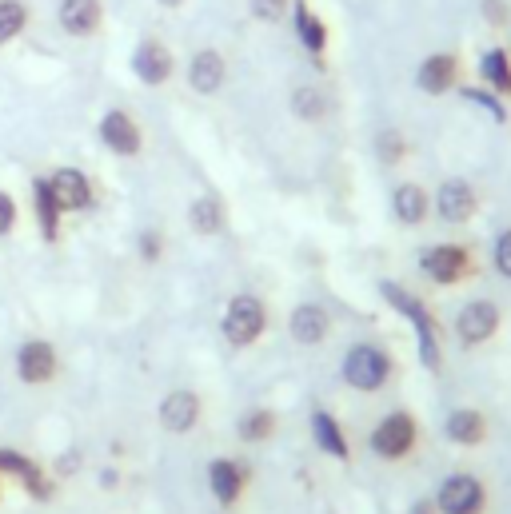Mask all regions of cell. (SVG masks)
Listing matches in <instances>:
<instances>
[{
	"mask_svg": "<svg viewBox=\"0 0 511 514\" xmlns=\"http://www.w3.org/2000/svg\"><path fill=\"white\" fill-rule=\"evenodd\" d=\"M380 295H384V303H388L400 319L412 323L420 363H424L428 371H440V367H444V347H440V319L432 315V307H428L412 287H404V283H396V279H384V283H380Z\"/></svg>",
	"mask_w": 511,
	"mask_h": 514,
	"instance_id": "obj_1",
	"label": "cell"
},
{
	"mask_svg": "<svg viewBox=\"0 0 511 514\" xmlns=\"http://www.w3.org/2000/svg\"><path fill=\"white\" fill-rule=\"evenodd\" d=\"M392 375H396V359H392L388 347L364 339V343H352V347L344 351L340 379H344L352 391H360V395H380V391L392 383Z\"/></svg>",
	"mask_w": 511,
	"mask_h": 514,
	"instance_id": "obj_2",
	"label": "cell"
},
{
	"mask_svg": "<svg viewBox=\"0 0 511 514\" xmlns=\"http://www.w3.org/2000/svg\"><path fill=\"white\" fill-rule=\"evenodd\" d=\"M368 447H372V455L384 459V463H404V459H412V455L420 451V419H416L408 407L388 411V415L372 427Z\"/></svg>",
	"mask_w": 511,
	"mask_h": 514,
	"instance_id": "obj_3",
	"label": "cell"
},
{
	"mask_svg": "<svg viewBox=\"0 0 511 514\" xmlns=\"http://www.w3.org/2000/svg\"><path fill=\"white\" fill-rule=\"evenodd\" d=\"M220 331H224V339H228L236 351L256 347V343L264 339V331H268V307H264V299H260V295H252V291L232 295V299H228V307H224Z\"/></svg>",
	"mask_w": 511,
	"mask_h": 514,
	"instance_id": "obj_4",
	"label": "cell"
},
{
	"mask_svg": "<svg viewBox=\"0 0 511 514\" xmlns=\"http://www.w3.org/2000/svg\"><path fill=\"white\" fill-rule=\"evenodd\" d=\"M420 271L436 283V287H460L468 279H476L480 271V259L468 244H432L420 252Z\"/></svg>",
	"mask_w": 511,
	"mask_h": 514,
	"instance_id": "obj_5",
	"label": "cell"
},
{
	"mask_svg": "<svg viewBox=\"0 0 511 514\" xmlns=\"http://www.w3.org/2000/svg\"><path fill=\"white\" fill-rule=\"evenodd\" d=\"M436 511L440 514H488V483L480 475L456 471L436 487Z\"/></svg>",
	"mask_w": 511,
	"mask_h": 514,
	"instance_id": "obj_6",
	"label": "cell"
},
{
	"mask_svg": "<svg viewBox=\"0 0 511 514\" xmlns=\"http://www.w3.org/2000/svg\"><path fill=\"white\" fill-rule=\"evenodd\" d=\"M500 327H504V311L492 303V299H472V303H464L460 311H456V323H452V331H456V339H460V347H488L496 335H500Z\"/></svg>",
	"mask_w": 511,
	"mask_h": 514,
	"instance_id": "obj_7",
	"label": "cell"
},
{
	"mask_svg": "<svg viewBox=\"0 0 511 514\" xmlns=\"http://www.w3.org/2000/svg\"><path fill=\"white\" fill-rule=\"evenodd\" d=\"M248 487H252V467L248 463H240L232 455H216L208 463V491H212L220 511H236L248 499Z\"/></svg>",
	"mask_w": 511,
	"mask_h": 514,
	"instance_id": "obj_8",
	"label": "cell"
},
{
	"mask_svg": "<svg viewBox=\"0 0 511 514\" xmlns=\"http://www.w3.org/2000/svg\"><path fill=\"white\" fill-rule=\"evenodd\" d=\"M96 136L120 160H136L144 152V128H140V120L128 108H108L100 116V124H96Z\"/></svg>",
	"mask_w": 511,
	"mask_h": 514,
	"instance_id": "obj_9",
	"label": "cell"
},
{
	"mask_svg": "<svg viewBox=\"0 0 511 514\" xmlns=\"http://www.w3.org/2000/svg\"><path fill=\"white\" fill-rule=\"evenodd\" d=\"M56 375H60V351H56V343L32 335V339H24L16 347V379L24 387H48V383H56Z\"/></svg>",
	"mask_w": 511,
	"mask_h": 514,
	"instance_id": "obj_10",
	"label": "cell"
},
{
	"mask_svg": "<svg viewBox=\"0 0 511 514\" xmlns=\"http://www.w3.org/2000/svg\"><path fill=\"white\" fill-rule=\"evenodd\" d=\"M128 64H132V76L144 88H164L176 76V56H172V48L160 36H140Z\"/></svg>",
	"mask_w": 511,
	"mask_h": 514,
	"instance_id": "obj_11",
	"label": "cell"
},
{
	"mask_svg": "<svg viewBox=\"0 0 511 514\" xmlns=\"http://www.w3.org/2000/svg\"><path fill=\"white\" fill-rule=\"evenodd\" d=\"M464 84V56L456 48H444V52H432L420 60L416 68V88L424 96H448Z\"/></svg>",
	"mask_w": 511,
	"mask_h": 514,
	"instance_id": "obj_12",
	"label": "cell"
},
{
	"mask_svg": "<svg viewBox=\"0 0 511 514\" xmlns=\"http://www.w3.org/2000/svg\"><path fill=\"white\" fill-rule=\"evenodd\" d=\"M44 180H48V192H52V200H56V208H60L64 216H80V212H88V208L96 204L92 180H88L80 168H72V164L52 168Z\"/></svg>",
	"mask_w": 511,
	"mask_h": 514,
	"instance_id": "obj_13",
	"label": "cell"
},
{
	"mask_svg": "<svg viewBox=\"0 0 511 514\" xmlns=\"http://www.w3.org/2000/svg\"><path fill=\"white\" fill-rule=\"evenodd\" d=\"M432 212H436L444 224L464 228V224H472V220H476V212H480V192H476L468 180L452 176V180H444V184L436 188Z\"/></svg>",
	"mask_w": 511,
	"mask_h": 514,
	"instance_id": "obj_14",
	"label": "cell"
},
{
	"mask_svg": "<svg viewBox=\"0 0 511 514\" xmlns=\"http://www.w3.org/2000/svg\"><path fill=\"white\" fill-rule=\"evenodd\" d=\"M156 419H160V427H164L168 435H192V431L200 427V419H204V399H200V391H192V387L168 391V395L160 399V407H156Z\"/></svg>",
	"mask_w": 511,
	"mask_h": 514,
	"instance_id": "obj_15",
	"label": "cell"
},
{
	"mask_svg": "<svg viewBox=\"0 0 511 514\" xmlns=\"http://www.w3.org/2000/svg\"><path fill=\"white\" fill-rule=\"evenodd\" d=\"M288 335L296 347H320L332 335V311L316 299H304L288 311Z\"/></svg>",
	"mask_w": 511,
	"mask_h": 514,
	"instance_id": "obj_16",
	"label": "cell"
},
{
	"mask_svg": "<svg viewBox=\"0 0 511 514\" xmlns=\"http://www.w3.org/2000/svg\"><path fill=\"white\" fill-rule=\"evenodd\" d=\"M184 80H188V88L196 96L224 92V84H228V60H224V52L220 48H196L192 60H188V68H184Z\"/></svg>",
	"mask_w": 511,
	"mask_h": 514,
	"instance_id": "obj_17",
	"label": "cell"
},
{
	"mask_svg": "<svg viewBox=\"0 0 511 514\" xmlns=\"http://www.w3.org/2000/svg\"><path fill=\"white\" fill-rule=\"evenodd\" d=\"M444 439H448L452 447L476 451V447H484V443L492 439V423H488V415H484L480 407H456V411H448V419H444Z\"/></svg>",
	"mask_w": 511,
	"mask_h": 514,
	"instance_id": "obj_18",
	"label": "cell"
},
{
	"mask_svg": "<svg viewBox=\"0 0 511 514\" xmlns=\"http://www.w3.org/2000/svg\"><path fill=\"white\" fill-rule=\"evenodd\" d=\"M56 24L72 40H92L104 28V0H60Z\"/></svg>",
	"mask_w": 511,
	"mask_h": 514,
	"instance_id": "obj_19",
	"label": "cell"
},
{
	"mask_svg": "<svg viewBox=\"0 0 511 514\" xmlns=\"http://www.w3.org/2000/svg\"><path fill=\"white\" fill-rule=\"evenodd\" d=\"M392 216H396V224H404V228H424L428 216H432V196H428V188L416 184V180L396 184V188H392Z\"/></svg>",
	"mask_w": 511,
	"mask_h": 514,
	"instance_id": "obj_20",
	"label": "cell"
},
{
	"mask_svg": "<svg viewBox=\"0 0 511 514\" xmlns=\"http://www.w3.org/2000/svg\"><path fill=\"white\" fill-rule=\"evenodd\" d=\"M308 431H312L316 447H320L328 459L352 463V443H348V431H344V423H340L332 411L316 407V411H312V419H308Z\"/></svg>",
	"mask_w": 511,
	"mask_h": 514,
	"instance_id": "obj_21",
	"label": "cell"
},
{
	"mask_svg": "<svg viewBox=\"0 0 511 514\" xmlns=\"http://www.w3.org/2000/svg\"><path fill=\"white\" fill-rule=\"evenodd\" d=\"M292 28H296V36H300V44L324 64V56H328V24H324V16L308 4V0H292Z\"/></svg>",
	"mask_w": 511,
	"mask_h": 514,
	"instance_id": "obj_22",
	"label": "cell"
},
{
	"mask_svg": "<svg viewBox=\"0 0 511 514\" xmlns=\"http://www.w3.org/2000/svg\"><path fill=\"white\" fill-rule=\"evenodd\" d=\"M188 224H192V232H196V236H204V240L220 236V232H224V224H228L224 200H220L216 192H204V196H196V200L188 204Z\"/></svg>",
	"mask_w": 511,
	"mask_h": 514,
	"instance_id": "obj_23",
	"label": "cell"
},
{
	"mask_svg": "<svg viewBox=\"0 0 511 514\" xmlns=\"http://www.w3.org/2000/svg\"><path fill=\"white\" fill-rule=\"evenodd\" d=\"M276 435H280V415H276L272 407H252V411H244L240 423H236V439H240L244 447H264V443H272Z\"/></svg>",
	"mask_w": 511,
	"mask_h": 514,
	"instance_id": "obj_24",
	"label": "cell"
},
{
	"mask_svg": "<svg viewBox=\"0 0 511 514\" xmlns=\"http://www.w3.org/2000/svg\"><path fill=\"white\" fill-rule=\"evenodd\" d=\"M480 84L484 88H492L496 96H504L511 100V52L504 44H492V48H484V56H480Z\"/></svg>",
	"mask_w": 511,
	"mask_h": 514,
	"instance_id": "obj_25",
	"label": "cell"
},
{
	"mask_svg": "<svg viewBox=\"0 0 511 514\" xmlns=\"http://www.w3.org/2000/svg\"><path fill=\"white\" fill-rule=\"evenodd\" d=\"M32 216H36V228H40V236L52 244V240H60V228H64V212L56 208V200H52V192H48V180L44 176H36L32 180Z\"/></svg>",
	"mask_w": 511,
	"mask_h": 514,
	"instance_id": "obj_26",
	"label": "cell"
},
{
	"mask_svg": "<svg viewBox=\"0 0 511 514\" xmlns=\"http://www.w3.org/2000/svg\"><path fill=\"white\" fill-rule=\"evenodd\" d=\"M292 116L296 120H304V124H320L324 116H328V108H332V100H328V92L320 88V84H300V88H292Z\"/></svg>",
	"mask_w": 511,
	"mask_h": 514,
	"instance_id": "obj_27",
	"label": "cell"
},
{
	"mask_svg": "<svg viewBox=\"0 0 511 514\" xmlns=\"http://www.w3.org/2000/svg\"><path fill=\"white\" fill-rule=\"evenodd\" d=\"M372 152H376V164L380 168H404L408 156H412V144L400 128H384L376 140H372Z\"/></svg>",
	"mask_w": 511,
	"mask_h": 514,
	"instance_id": "obj_28",
	"label": "cell"
},
{
	"mask_svg": "<svg viewBox=\"0 0 511 514\" xmlns=\"http://www.w3.org/2000/svg\"><path fill=\"white\" fill-rule=\"evenodd\" d=\"M20 491L32 499V503H52L56 499V475L44 467V463H36V459H28V467L20 471Z\"/></svg>",
	"mask_w": 511,
	"mask_h": 514,
	"instance_id": "obj_29",
	"label": "cell"
},
{
	"mask_svg": "<svg viewBox=\"0 0 511 514\" xmlns=\"http://www.w3.org/2000/svg\"><path fill=\"white\" fill-rule=\"evenodd\" d=\"M32 24V8L24 0H0V48H8L12 40H20Z\"/></svg>",
	"mask_w": 511,
	"mask_h": 514,
	"instance_id": "obj_30",
	"label": "cell"
},
{
	"mask_svg": "<svg viewBox=\"0 0 511 514\" xmlns=\"http://www.w3.org/2000/svg\"><path fill=\"white\" fill-rule=\"evenodd\" d=\"M456 92H460L468 104L484 108V112H488L496 124H508V100H504V96H496L492 88H484V84H460Z\"/></svg>",
	"mask_w": 511,
	"mask_h": 514,
	"instance_id": "obj_31",
	"label": "cell"
},
{
	"mask_svg": "<svg viewBox=\"0 0 511 514\" xmlns=\"http://www.w3.org/2000/svg\"><path fill=\"white\" fill-rule=\"evenodd\" d=\"M136 256L144 267H156L160 259H164V232L160 228H144L140 236H136Z\"/></svg>",
	"mask_w": 511,
	"mask_h": 514,
	"instance_id": "obj_32",
	"label": "cell"
},
{
	"mask_svg": "<svg viewBox=\"0 0 511 514\" xmlns=\"http://www.w3.org/2000/svg\"><path fill=\"white\" fill-rule=\"evenodd\" d=\"M248 12H252L260 24H280V20L292 12V0H248Z\"/></svg>",
	"mask_w": 511,
	"mask_h": 514,
	"instance_id": "obj_33",
	"label": "cell"
},
{
	"mask_svg": "<svg viewBox=\"0 0 511 514\" xmlns=\"http://www.w3.org/2000/svg\"><path fill=\"white\" fill-rule=\"evenodd\" d=\"M480 16L488 28L504 32V28H511V0H480Z\"/></svg>",
	"mask_w": 511,
	"mask_h": 514,
	"instance_id": "obj_34",
	"label": "cell"
},
{
	"mask_svg": "<svg viewBox=\"0 0 511 514\" xmlns=\"http://www.w3.org/2000/svg\"><path fill=\"white\" fill-rule=\"evenodd\" d=\"M20 224V208H16V196L8 188H0V240H8Z\"/></svg>",
	"mask_w": 511,
	"mask_h": 514,
	"instance_id": "obj_35",
	"label": "cell"
},
{
	"mask_svg": "<svg viewBox=\"0 0 511 514\" xmlns=\"http://www.w3.org/2000/svg\"><path fill=\"white\" fill-rule=\"evenodd\" d=\"M28 459H32V455H24V451H16V447H0V475H4V479H20V471L28 467Z\"/></svg>",
	"mask_w": 511,
	"mask_h": 514,
	"instance_id": "obj_36",
	"label": "cell"
},
{
	"mask_svg": "<svg viewBox=\"0 0 511 514\" xmlns=\"http://www.w3.org/2000/svg\"><path fill=\"white\" fill-rule=\"evenodd\" d=\"M492 263H496V271L511 279V228L500 232V240H496V248H492Z\"/></svg>",
	"mask_w": 511,
	"mask_h": 514,
	"instance_id": "obj_37",
	"label": "cell"
},
{
	"mask_svg": "<svg viewBox=\"0 0 511 514\" xmlns=\"http://www.w3.org/2000/svg\"><path fill=\"white\" fill-rule=\"evenodd\" d=\"M80 471V451H64L56 463H52V475H60V479H68V475H76Z\"/></svg>",
	"mask_w": 511,
	"mask_h": 514,
	"instance_id": "obj_38",
	"label": "cell"
},
{
	"mask_svg": "<svg viewBox=\"0 0 511 514\" xmlns=\"http://www.w3.org/2000/svg\"><path fill=\"white\" fill-rule=\"evenodd\" d=\"M120 487V471L116 467H104L100 471V491H116Z\"/></svg>",
	"mask_w": 511,
	"mask_h": 514,
	"instance_id": "obj_39",
	"label": "cell"
},
{
	"mask_svg": "<svg viewBox=\"0 0 511 514\" xmlns=\"http://www.w3.org/2000/svg\"><path fill=\"white\" fill-rule=\"evenodd\" d=\"M408 514H440V511H436V499H416L408 507Z\"/></svg>",
	"mask_w": 511,
	"mask_h": 514,
	"instance_id": "obj_40",
	"label": "cell"
},
{
	"mask_svg": "<svg viewBox=\"0 0 511 514\" xmlns=\"http://www.w3.org/2000/svg\"><path fill=\"white\" fill-rule=\"evenodd\" d=\"M156 4H160V8H184L188 0H156Z\"/></svg>",
	"mask_w": 511,
	"mask_h": 514,
	"instance_id": "obj_41",
	"label": "cell"
},
{
	"mask_svg": "<svg viewBox=\"0 0 511 514\" xmlns=\"http://www.w3.org/2000/svg\"><path fill=\"white\" fill-rule=\"evenodd\" d=\"M0 487H4V475H0ZM0 495H4V491H0Z\"/></svg>",
	"mask_w": 511,
	"mask_h": 514,
	"instance_id": "obj_42",
	"label": "cell"
},
{
	"mask_svg": "<svg viewBox=\"0 0 511 514\" xmlns=\"http://www.w3.org/2000/svg\"><path fill=\"white\" fill-rule=\"evenodd\" d=\"M224 514H232V511H224Z\"/></svg>",
	"mask_w": 511,
	"mask_h": 514,
	"instance_id": "obj_43",
	"label": "cell"
}]
</instances>
